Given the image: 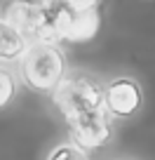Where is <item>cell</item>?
Segmentation results:
<instances>
[{"label": "cell", "mask_w": 155, "mask_h": 160, "mask_svg": "<svg viewBox=\"0 0 155 160\" xmlns=\"http://www.w3.org/2000/svg\"><path fill=\"white\" fill-rule=\"evenodd\" d=\"M21 78L35 92H52L66 78L64 52L52 42H35L21 59Z\"/></svg>", "instance_id": "1"}, {"label": "cell", "mask_w": 155, "mask_h": 160, "mask_svg": "<svg viewBox=\"0 0 155 160\" xmlns=\"http://www.w3.org/2000/svg\"><path fill=\"white\" fill-rule=\"evenodd\" d=\"M14 94H17V80H14V75H12L7 68L0 66V108L10 104V101L14 99Z\"/></svg>", "instance_id": "6"}, {"label": "cell", "mask_w": 155, "mask_h": 160, "mask_svg": "<svg viewBox=\"0 0 155 160\" xmlns=\"http://www.w3.org/2000/svg\"><path fill=\"white\" fill-rule=\"evenodd\" d=\"M141 87L132 78H115L104 87V106L115 118H129L141 108Z\"/></svg>", "instance_id": "4"}, {"label": "cell", "mask_w": 155, "mask_h": 160, "mask_svg": "<svg viewBox=\"0 0 155 160\" xmlns=\"http://www.w3.org/2000/svg\"><path fill=\"white\" fill-rule=\"evenodd\" d=\"M26 50H28V42L24 33L12 21L0 19V59H17L26 54Z\"/></svg>", "instance_id": "5"}, {"label": "cell", "mask_w": 155, "mask_h": 160, "mask_svg": "<svg viewBox=\"0 0 155 160\" xmlns=\"http://www.w3.org/2000/svg\"><path fill=\"white\" fill-rule=\"evenodd\" d=\"M54 104L59 106V111L66 118L99 111L104 104V90L90 75L73 73L61 80V85L54 90Z\"/></svg>", "instance_id": "2"}, {"label": "cell", "mask_w": 155, "mask_h": 160, "mask_svg": "<svg viewBox=\"0 0 155 160\" xmlns=\"http://www.w3.org/2000/svg\"><path fill=\"white\" fill-rule=\"evenodd\" d=\"M66 122L70 127V137H73L75 146L80 151L99 148L110 139V125L106 115L101 113V108L80 115H70V118H66Z\"/></svg>", "instance_id": "3"}, {"label": "cell", "mask_w": 155, "mask_h": 160, "mask_svg": "<svg viewBox=\"0 0 155 160\" xmlns=\"http://www.w3.org/2000/svg\"><path fill=\"white\" fill-rule=\"evenodd\" d=\"M50 160H90V158H87V153L80 151L78 146L64 144V146H56V148L52 151Z\"/></svg>", "instance_id": "7"}]
</instances>
